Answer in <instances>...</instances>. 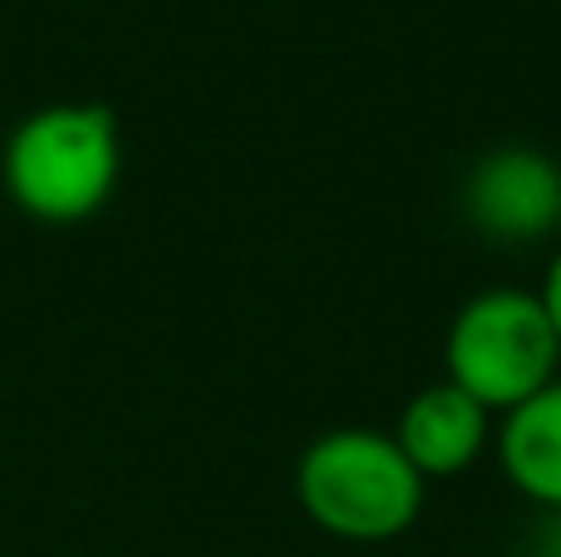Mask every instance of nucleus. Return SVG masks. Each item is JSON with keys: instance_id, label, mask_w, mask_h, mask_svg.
Returning <instances> with one entry per match:
<instances>
[{"instance_id": "nucleus-6", "label": "nucleus", "mask_w": 561, "mask_h": 557, "mask_svg": "<svg viewBox=\"0 0 561 557\" xmlns=\"http://www.w3.org/2000/svg\"><path fill=\"white\" fill-rule=\"evenodd\" d=\"M493 454L503 479L542 513L561 509V375L527 395L493 430Z\"/></svg>"}, {"instance_id": "nucleus-3", "label": "nucleus", "mask_w": 561, "mask_h": 557, "mask_svg": "<svg viewBox=\"0 0 561 557\" xmlns=\"http://www.w3.org/2000/svg\"><path fill=\"white\" fill-rule=\"evenodd\" d=\"M561 375V345L537 292L488 286L468 296L444 336V380L473 395L488 414H507Z\"/></svg>"}, {"instance_id": "nucleus-4", "label": "nucleus", "mask_w": 561, "mask_h": 557, "mask_svg": "<svg viewBox=\"0 0 561 557\" xmlns=\"http://www.w3.org/2000/svg\"><path fill=\"white\" fill-rule=\"evenodd\" d=\"M463 217L497 247H533L561 232V163L527 144L493 148L463 178Z\"/></svg>"}, {"instance_id": "nucleus-1", "label": "nucleus", "mask_w": 561, "mask_h": 557, "mask_svg": "<svg viewBox=\"0 0 561 557\" xmlns=\"http://www.w3.org/2000/svg\"><path fill=\"white\" fill-rule=\"evenodd\" d=\"M428 484L389 430L345 424L306 444L296 464L300 513L340 543H394L424 513Z\"/></svg>"}, {"instance_id": "nucleus-2", "label": "nucleus", "mask_w": 561, "mask_h": 557, "mask_svg": "<svg viewBox=\"0 0 561 557\" xmlns=\"http://www.w3.org/2000/svg\"><path fill=\"white\" fill-rule=\"evenodd\" d=\"M124 173L118 118L104 104H45L5 138L0 178L10 203L35 223H84L114 197Z\"/></svg>"}, {"instance_id": "nucleus-8", "label": "nucleus", "mask_w": 561, "mask_h": 557, "mask_svg": "<svg viewBox=\"0 0 561 557\" xmlns=\"http://www.w3.org/2000/svg\"><path fill=\"white\" fill-rule=\"evenodd\" d=\"M527 557H561V509L537 519L533 538H527Z\"/></svg>"}, {"instance_id": "nucleus-7", "label": "nucleus", "mask_w": 561, "mask_h": 557, "mask_svg": "<svg viewBox=\"0 0 561 557\" xmlns=\"http://www.w3.org/2000/svg\"><path fill=\"white\" fill-rule=\"evenodd\" d=\"M537 302H542V316H547V326H552V336L561 345V252L547 262L542 286H537Z\"/></svg>"}, {"instance_id": "nucleus-5", "label": "nucleus", "mask_w": 561, "mask_h": 557, "mask_svg": "<svg viewBox=\"0 0 561 557\" xmlns=\"http://www.w3.org/2000/svg\"><path fill=\"white\" fill-rule=\"evenodd\" d=\"M394 444L404 450V459L419 469V479H458L468 474L493 444V414L463 395L458 385L434 380L399 410L394 420Z\"/></svg>"}]
</instances>
